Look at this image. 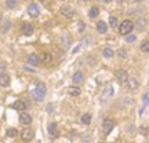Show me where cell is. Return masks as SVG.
<instances>
[{
	"instance_id": "obj_26",
	"label": "cell",
	"mask_w": 149,
	"mask_h": 143,
	"mask_svg": "<svg viewBox=\"0 0 149 143\" xmlns=\"http://www.w3.org/2000/svg\"><path fill=\"white\" fill-rule=\"evenodd\" d=\"M117 57H119V58H122V59L126 58V57H127V53H126V50H124V48H120V50L117 51Z\"/></svg>"
},
{
	"instance_id": "obj_13",
	"label": "cell",
	"mask_w": 149,
	"mask_h": 143,
	"mask_svg": "<svg viewBox=\"0 0 149 143\" xmlns=\"http://www.w3.org/2000/svg\"><path fill=\"white\" fill-rule=\"evenodd\" d=\"M68 94H69L70 96H79L80 94H81V90H80L77 85H72V87L68 88Z\"/></svg>"
},
{
	"instance_id": "obj_25",
	"label": "cell",
	"mask_w": 149,
	"mask_h": 143,
	"mask_svg": "<svg viewBox=\"0 0 149 143\" xmlns=\"http://www.w3.org/2000/svg\"><path fill=\"white\" fill-rule=\"evenodd\" d=\"M18 3V0H6V6L8 7V8H14Z\"/></svg>"
},
{
	"instance_id": "obj_28",
	"label": "cell",
	"mask_w": 149,
	"mask_h": 143,
	"mask_svg": "<svg viewBox=\"0 0 149 143\" xmlns=\"http://www.w3.org/2000/svg\"><path fill=\"white\" fill-rule=\"evenodd\" d=\"M142 101H144L145 105H149V92L144 94V96H142Z\"/></svg>"
},
{
	"instance_id": "obj_9",
	"label": "cell",
	"mask_w": 149,
	"mask_h": 143,
	"mask_svg": "<svg viewBox=\"0 0 149 143\" xmlns=\"http://www.w3.org/2000/svg\"><path fill=\"white\" fill-rule=\"evenodd\" d=\"M138 85H139V83H138V80L135 79V77H131V79L127 80V87H128V90H131V91L137 90V88H138Z\"/></svg>"
},
{
	"instance_id": "obj_1",
	"label": "cell",
	"mask_w": 149,
	"mask_h": 143,
	"mask_svg": "<svg viewBox=\"0 0 149 143\" xmlns=\"http://www.w3.org/2000/svg\"><path fill=\"white\" fill-rule=\"evenodd\" d=\"M44 95H46V85L43 84V83H37L35 90L32 91V98L35 101L40 102L44 99Z\"/></svg>"
},
{
	"instance_id": "obj_15",
	"label": "cell",
	"mask_w": 149,
	"mask_h": 143,
	"mask_svg": "<svg viewBox=\"0 0 149 143\" xmlns=\"http://www.w3.org/2000/svg\"><path fill=\"white\" fill-rule=\"evenodd\" d=\"M97 30H98V33H101V35H105L108 30V28H107V23L104 21H100L98 23H97Z\"/></svg>"
},
{
	"instance_id": "obj_21",
	"label": "cell",
	"mask_w": 149,
	"mask_h": 143,
	"mask_svg": "<svg viewBox=\"0 0 149 143\" xmlns=\"http://www.w3.org/2000/svg\"><path fill=\"white\" fill-rule=\"evenodd\" d=\"M6 133H7V136H8V138H15L17 135H18V131H17L15 128H8Z\"/></svg>"
},
{
	"instance_id": "obj_20",
	"label": "cell",
	"mask_w": 149,
	"mask_h": 143,
	"mask_svg": "<svg viewBox=\"0 0 149 143\" xmlns=\"http://www.w3.org/2000/svg\"><path fill=\"white\" fill-rule=\"evenodd\" d=\"M40 59H42L43 62H51L53 57H51V54H50V53H42V55H40Z\"/></svg>"
},
{
	"instance_id": "obj_33",
	"label": "cell",
	"mask_w": 149,
	"mask_h": 143,
	"mask_svg": "<svg viewBox=\"0 0 149 143\" xmlns=\"http://www.w3.org/2000/svg\"><path fill=\"white\" fill-rule=\"evenodd\" d=\"M98 1H102V3H109L111 0H98Z\"/></svg>"
},
{
	"instance_id": "obj_24",
	"label": "cell",
	"mask_w": 149,
	"mask_h": 143,
	"mask_svg": "<svg viewBox=\"0 0 149 143\" xmlns=\"http://www.w3.org/2000/svg\"><path fill=\"white\" fill-rule=\"evenodd\" d=\"M109 25H111L112 28H117V26H119V21H117L116 17H111V18H109Z\"/></svg>"
},
{
	"instance_id": "obj_22",
	"label": "cell",
	"mask_w": 149,
	"mask_h": 143,
	"mask_svg": "<svg viewBox=\"0 0 149 143\" xmlns=\"http://www.w3.org/2000/svg\"><path fill=\"white\" fill-rule=\"evenodd\" d=\"M104 57H105V58H112V57H113V50H112V48H109V47H107L105 48V50H104Z\"/></svg>"
},
{
	"instance_id": "obj_10",
	"label": "cell",
	"mask_w": 149,
	"mask_h": 143,
	"mask_svg": "<svg viewBox=\"0 0 149 143\" xmlns=\"http://www.w3.org/2000/svg\"><path fill=\"white\" fill-rule=\"evenodd\" d=\"M84 81V74L81 72H74L73 73V83L74 84H81Z\"/></svg>"
},
{
	"instance_id": "obj_7",
	"label": "cell",
	"mask_w": 149,
	"mask_h": 143,
	"mask_svg": "<svg viewBox=\"0 0 149 143\" xmlns=\"http://www.w3.org/2000/svg\"><path fill=\"white\" fill-rule=\"evenodd\" d=\"M39 12H40V11H39V7H37V4H35V3H33V4H29V6H28V14H29L31 17L36 18V17L39 15Z\"/></svg>"
},
{
	"instance_id": "obj_17",
	"label": "cell",
	"mask_w": 149,
	"mask_h": 143,
	"mask_svg": "<svg viewBox=\"0 0 149 143\" xmlns=\"http://www.w3.org/2000/svg\"><path fill=\"white\" fill-rule=\"evenodd\" d=\"M39 57H37L36 54H31L29 57H28V62H29V65H33V66H36V65H39Z\"/></svg>"
},
{
	"instance_id": "obj_35",
	"label": "cell",
	"mask_w": 149,
	"mask_h": 143,
	"mask_svg": "<svg viewBox=\"0 0 149 143\" xmlns=\"http://www.w3.org/2000/svg\"><path fill=\"white\" fill-rule=\"evenodd\" d=\"M135 1H138V0H135Z\"/></svg>"
},
{
	"instance_id": "obj_30",
	"label": "cell",
	"mask_w": 149,
	"mask_h": 143,
	"mask_svg": "<svg viewBox=\"0 0 149 143\" xmlns=\"http://www.w3.org/2000/svg\"><path fill=\"white\" fill-rule=\"evenodd\" d=\"M6 68H7V65H6L4 62H0V74H3V72L6 70Z\"/></svg>"
},
{
	"instance_id": "obj_16",
	"label": "cell",
	"mask_w": 149,
	"mask_h": 143,
	"mask_svg": "<svg viewBox=\"0 0 149 143\" xmlns=\"http://www.w3.org/2000/svg\"><path fill=\"white\" fill-rule=\"evenodd\" d=\"M26 103L24 101H17L15 103H14V109H17L18 111H24V110H26Z\"/></svg>"
},
{
	"instance_id": "obj_29",
	"label": "cell",
	"mask_w": 149,
	"mask_h": 143,
	"mask_svg": "<svg viewBox=\"0 0 149 143\" xmlns=\"http://www.w3.org/2000/svg\"><path fill=\"white\" fill-rule=\"evenodd\" d=\"M135 39H137V37L134 36V35H130V36H127L126 41H127V43H133V41H135Z\"/></svg>"
},
{
	"instance_id": "obj_2",
	"label": "cell",
	"mask_w": 149,
	"mask_h": 143,
	"mask_svg": "<svg viewBox=\"0 0 149 143\" xmlns=\"http://www.w3.org/2000/svg\"><path fill=\"white\" fill-rule=\"evenodd\" d=\"M134 29V22L130 19H124V21L119 25V33L120 35H128L131 33Z\"/></svg>"
},
{
	"instance_id": "obj_11",
	"label": "cell",
	"mask_w": 149,
	"mask_h": 143,
	"mask_svg": "<svg viewBox=\"0 0 149 143\" xmlns=\"http://www.w3.org/2000/svg\"><path fill=\"white\" fill-rule=\"evenodd\" d=\"M19 122L24 124V125H29L31 122H32V117L26 114V113H22L21 116H19Z\"/></svg>"
},
{
	"instance_id": "obj_4",
	"label": "cell",
	"mask_w": 149,
	"mask_h": 143,
	"mask_svg": "<svg viewBox=\"0 0 149 143\" xmlns=\"http://www.w3.org/2000/svg\"><path fill=\"white\" fill-rule=\"evenodd\" d=\"M113 128H115V121H113L112 118H105L104 122H102V129H104V132L109 133Z\"/></svg>"
},
{
	"instance_id": "obj_5",
	"label": "cell",
	"mask_w": 149,
	"mask_h": 143,
	"mask_svg": "<svg viewBox=\"0 0 149 143\" xmlns=\"http://www.w3.org/2000/svg\"><path fill=\"white\" fill-rule=\"evenodd\" d=\"M47 131H48V135L51 136V139L58 138V127H57L55 122H50V124H48Z\"/></svg>"
},
{
	"instance_id": "obj_18",
	"label": "cell",
	"mask_w": 149,
	"mask_h": 143,
	"mask_svg": "<svg viewBox=\"0 0 149 143\" xmlns=\"http://www.w3.org/2000/svg\"><path fill=\"white\" fill-rule=\"evenodd\" d=\"M80 121L83 122L84 125H88V124L91 122V114H90V113H86V114H83V116H81V118H80Z\"/></svg>"
},
{
	"instance_id": "obj_19",
	"label": "cell",
	"mask_w": 149,
	"mask_h": 143,
	"mask_svg": "<svg viewBox=\"0 0 149 143\" xmlns=\"http://www.w3.org/2000/svg\"><path fill=\"white\" fill-rule=\"evenodd\" d=\"M98 14H100V10H98V7H95V6L91 7L90 11H88V17H90V18H95Z\"/></svg>"
},
{
	"instance_id": "obj_8",
	"label": "cell",
	"mask_w": 149,
	"mask_h": 143,
	"mask_svg": "<svg viewBox=\"0 0 149 143\" xmlns=\"http://www.w3.org/2000/svg\"><path fill=\"white\" fill-rule=\"evenodd\" d=\"M116 77L120 80L122 83H126V81L128 80V74H127V72H126L124 69H119L116 72Z\"/></svg>"
},
{
	"instance_id": "obj_3",
	"label": "cell",
	"mask_w": 149,
	"mask_h": 143,
	"mask_svg": "<svg viewBox=\"0 0 149 143\" xmlns=\"http://www.w3.org/2000/svg\"><path fill=\"white\" fill-rule=\"evenodd\" d=\"M33 138H35V132H33L31 128H25V129H22L21 139L24 140V142H31Z\"/></svg>"
},
{
	"instance_id": "obj_6",
	"label": "cell",
	"mask_w": 149,
	"mask_h": 143,
	"mask_svg": "<svg viewBox=\"0 0 149 143\" xmlns=\"http://www.w3.org/2000/svg\"><path fill=\"white\" fill-rule=\"evenodd\" d=\"M59 11H61L62 17H65L66 19H70V18H73V15H74V11L70 8L69 6H62Z\"/></svg>"
},
{
	"instance_id": "obj_32",
	"label": "cell",
	"mask_w": 149,
	"mask_h": 143,
	"mask_svg": "<svg viewBox=\"0 0 149 143\" xmlns=\"http://www.w3.org/2000/svg\"><path fill=\"white\" fill-rule=\"evenodd\" d=\"M10 26H11V23H10V22H6V23H4V26H3V28H4V29H3V32H6V30H8V29H10Z\"/></svg>"
},
{
	"instance_id": "obj_34",
	"label": "cell",
	"mask_w": 149,
	"mask_h": 143,
	"mask_svg": "<svg viewBox=\"0 0 149 143\" xmlns=\"http://www.w3.org/2000/svg\"><path fill=\"white\" fill-rule=\"evenodd\" d=\"M0 21H1V14H0Z\"/></svg>"
},
{
	"instance_id": "obj_27",
	"label": "cell",
	"mask_w": 149,
	"mask_h": 143,
	"mask_svg": "<svg viewBox=\"0 0 149 143\" xmlns=\"http://www.w3.org/2000/svg\"><path fill=\"white\" fill-rule=\"evenodd\" d=\"M137 25H138V28L142 29V28H145V25H146V21H145L144 18H139L138 21H137Z\"/></svg>"
},
{
	"instance_id": "obj_14",
	"label": "cell",
	"mask_w": 149,
	"mask_h": 143,
	"mask_svg": "<svg viewBox=\"0 0 149 143\" xmlns=\"http://www.w3.org/2000/svg\"><path fill=\"white\" fill-rule=\"evenodd\" d=\"M22 33H24L25 36H31L33 33V26L31 23H24V25H22Z\"/></svg>"
},
{
	"instance_id": "obj_23",
	"label": "cell",
	"mask_w": 149,
	"mask_h": 143,
	"mask_svg": "<svg viewBox=\"0 0 149 143\" xmlns=\"http://www.w3.org/2000/svg\"><path fill=\"white\" fill-rule=\"evenodd\" d=\"M141 51L142 53H149V41L145 40V41L141 43Z\"/></svg>"
},
{
	"instance_id": "obj_31",
	"label": "cell",
	"mask_w": 149,
	"mask_h": 143,
	"mask_svg": "<svg viewBox=\"0 0 149 143\" xmlns=\"http://www.w3.org/2000/svg\"><path fill=\"white\" fill-rule=\"evenodd\" d=\"M84 28H86V25L81 21H80L79 22V32H83V30H84Z\"/></svg>"
},
{
	"instance_id": "obj_12",
	"label": "cell",
	"mask_w": 149,
	"mask_h": 143,
	"mask_svg": "<svg viewBox=\"0 0 149 143\" xmlns=\"http://www.w3.org/2000/svg\"><path fill=\"white\" fill-rule=\"evenodd\" d=\"M10 76L8 74H6V73H3V74H0V85L1 87H8L10 85Z\"/></svg>"
}]
</instances>
